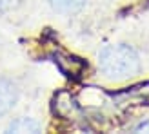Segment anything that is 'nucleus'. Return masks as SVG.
<instances>
[{"label": "nucleus", "mask_w": 149, "mask_h": 134, "mask_svg": "<svg viewBox=\"0 0 149 134\" xmlns=\"http://www.w3.org/2000/svg\"><path fill=\"white\" fill-rule=\"evenodd\" d=\"M98 67L109 80H125L138 73L140 60L129 46H107L98 55Z\"/></svg>", "instance_id": "1"}, {"label": "nucleus", "mask_w": 149, "mask_h": 134, "mask_svg": "<svg viewBox=\"0 0 149 134\" xmlns=\"http://www.w3.org/2000/svg\"><path fill=\"white\" fill-rule=\"evenodd\" d=\"M17 102V89L11 82L0 80V116H4Z\"/></svg>", "instance_id": "2"}, {"label": "nucleus", "mask_w": 149, "mask_h": 134, "mask_svg": "<svg viewBox=\"0 0 149 134\" xmlns=\"http://www.w3.org/2000/svg\"><path fill=\"white\" fill-rule=\"evenodd\" d=\"M49 2L56 13H62V15L77 13L86 6V0H49Z\"/></svg>", "instance_id": "3"}, {"label": "nucleus", "mask_w": 149, "mask_h": 134, "mask_svg": "<svg viewBox=\"0 0 149 134\" xmlns=\"http://www.w3.org/2000/svg\"><path fill=\"white\" fill-rule=\"evenodd\" d=\"M9 132H40V125L31 118H18L9 125Z\"/></svg>", "instance_id": "4"}, {"label": "nucleus", "mask_w": 149, "mask_h": 134, "mask_svg": "<svg viewBox=\"0 0 149 134\" xmlns=\"http://www.w3.org/2000/svg\"><path fill=\"white\" fill-rule=\"evenodd\" d=\"M22 0H0V11H9L20 6Z\"/></svg>", "instance_id": "5"}]
</instances>
